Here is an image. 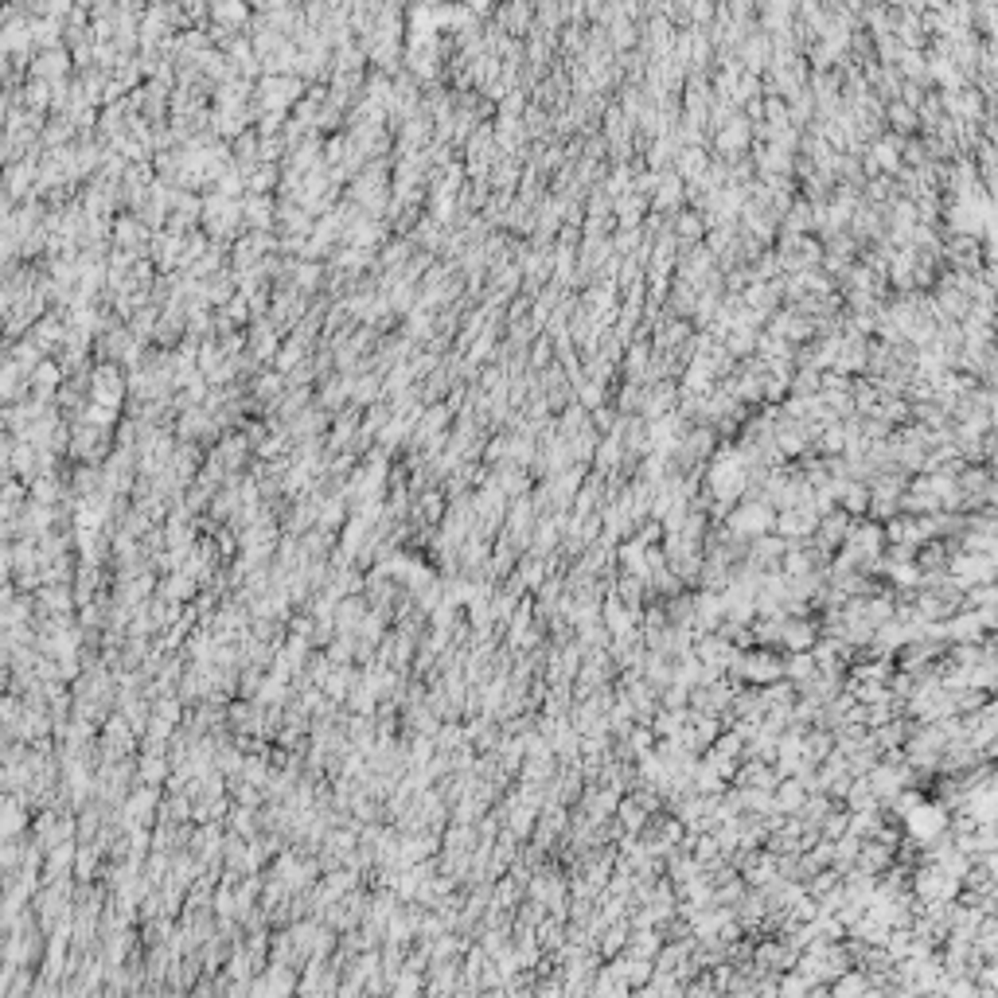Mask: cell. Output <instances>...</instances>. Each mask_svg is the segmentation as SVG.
Returning a JSON list of instances; mask_svg holds the SVG:
<instances>
[{"label": "cell", "mask_w": 998, "mask_h": 998, "mask_svg": "<svg viewBox=\"0 0 998 998\" xmlns=\"http://www.w3.org/2000/svg\"><path fill=\"white\" fill-rule=\"evenodd\" d=\"M991 562H994L991 554H983V557H955V562H952V573H955V581H960V585H963V581H967V585H971V581H986V577H991V570H994Z\"/></svg>", "instance_id": "obj_3"}, {"label": "cell", "mask_w": 998, "mask_h": 998, "mask_svg": "<svg viewBox=\"0 0 998 998\" xmlns=\"http://www.w3.org/2000/svg\"><path fill=\"white\" fill-rule=\"evenodd\" d=\"M729 526H733L737 534H765L768 526H772V511H768L765 503H745L737 515L729 518Z\"/></svg>", "instance_id": "obj_2"}, {"label": "cell", "mask_w": 998, "mask_h": 998, "mask_svg": "<svg viewBox=\"0 0 998 998\" xmlns=\"http://www.w3.org/2000/svg\"><path fill=\"white\" fill-rule=\"evenodd\" d=\"M799 799H804V796H799L796 784H788L784 791H776V804H784V807H799Z\"/></svg>", "instance_id": "obj_6"}, {"label": "cell", "mask_w": 998, "mask_h": 998, "mask_svg": "<svg viewBox=\"0 0 998 998\" xmlns=\"http://www.w3.org/2000/svg\"><path fill=\"white\" fill-rule=\"evenodd\" d=\"M702 164H706V160H702V152H698V149H690V152H682L679 172H690V175H694V172H702Z\"/></svg>", "instance_id": "obj_4"}, {"label": "cell", "mask_w": 998, "mask_h": 998, "mask_svg": "<svg viewBox=\"0 0 998 998\" xmlns=\"http://www.w3.org/2000/svg\"><path fill=\"white\" fill-rule=\"evenodd\" d=\"M874 156H877V164H882V168H897V149H893V144H877Z\"/></svg>", "instance_id": "obj_5"}, {"label": "cell", "mask_w": 998, "mask_h": 998, "mask_svg": "<svg viewBox=\"0 0 998 998\" xmlns=\"http://www.w3.org/2000/svg\"><path fill=\"white\" fill-rule=\"evenodd\" d=\"M893 121H897V129H913V110H901V105H893Z\"/></svg>", "instance_id": "obj_7"}, {"label": "cell", "mask_w": 998, "mask_h": 998, "mask_svg": "<svg viewBox=\"0 0 998 998\" xmlns=\"http://www.w3.org/2000/svg\"><path fill=\"white\" fill-rule=\"evenodd\" d=\"M905 827H908V835H913V838H921V843H932V838L947 827V815H944V807L921 804V799H916V804L905 811Z\"/></svg>", "instance_id": "obj_1"}]
</instances>
